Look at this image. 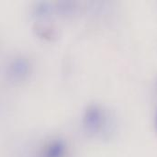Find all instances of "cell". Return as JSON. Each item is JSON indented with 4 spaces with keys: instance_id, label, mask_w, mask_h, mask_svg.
<instances>
[{
    "instance_id": "1",
    "label": "cell",
    "mask_w": 157,
    "mask_h": 157,
    "mask_svg": "<svg viewBox=\"0 0 157 157\" xmlns=\"http://www.w3.org/2000/svg\"><path fill=\"white\" fill-rule=\"evenodd\" d=\"M105 110L98 104L89 105L83 115V124L86 130L91 133L99 132L106 124Z\"/></svg>"
},
{
    "instance_id": "2",
    "label": "cell",
    "mask_w": 157,
    "mask_h": 157,
    "mask_svg": "<svg viewBox=\"0 0 157 157\" xmlns=\"http://www.w3.org/2000/svg\"><path fill=\"white\" fill-rule=\"evenodd\" d=\"M31 70V64L29 60L23 56H15L7 64L6 73L10 79L15 81L24 80L29 75Z\"/></svg>"
},
{
    "instance_id": "5",
    "label": "cell",
    "mask_w": 157,
    "mask_h": 157,
    "mask_svg": "<svg viewBox=\"0 0 157 157\" xmlns=\"http://www.w3.org/2000/svg\"><path fill=\"white\" fill-rule=\"evenodd\" d=\"M155 125H156V129H157V114H156V119H155Z\"/></svg>"
},
{
    "instance_id": "3",
    "label": "cell",
    "mask_w": 157,
    "mask_h": 157,
    "mask_svg": "<svg viewBox=\"0 0 157 157\" xmlns=\"http://www.w3.org/2000/svg\"><path fill=\"white\" fill-rule=\"evenodd\" d=\"M65 151L64 142L63 140H54L47 145L43 157H63Z\"/></svg>"
},
{
    "instance_id": "4",
    "label": "cell",
    "mask_w": 157,
    "mask_h": 157,
    "mask_svg": "<svg viewBox=\"0 0 157 157\" xmlns=\"http://www.w3.org/2000/svg\"><path fill=\"white\" fill-rule=\"evenodd\" d=\"M50 12H51V7H50L49 4L46 2L38 3L36 5V6L34 7V14L37 17H45V16L49 15Z\"/></svg>"
}]
</instances>
